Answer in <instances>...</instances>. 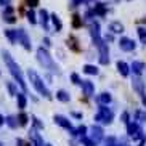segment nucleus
Here are the masks:
<instances>
[{
  "label": "nucleus",
  "instance_id": "obj_27",
  "mask_svg": "<svg viewBox=\"0 0 146 146\" xmlns=\"http://www.w3.org/2000/svg\"><path fill=\"white\" fill-rule=\"evenodd\" d=\"M82 71H84L85 74H88V76H96V74L100 72L98 68H96V66H93V64H85Z\"/></svg>",
  "mask_w": 146,
  "mask_h": 146
},
{
  "label": "nucleus",
  "instance_id": "obj_22",
  "mask_svg": "<svg viewBox=\"0 0 146 146\" xmlns=\"http://www.w3.org/2000/svg\"><path fill=\"white\" fill-rule=\"evenodd\" d=\"M93 13L95 15H98V16H104V15L108 13V8H106V5L104 3H95V7H93Z\"/></svg>",
  "mask_w": 146,
  "mask_h": 146
},
{
  "label": "nucleus",
  "instance_id": "obj_40",
  "mask_svg": "<svg viewBox=\"0 0 146 146\" xmlns=\"http://www.w3.org/2000/svg\"><path fill=\"white\" fill-rule=\"evenodd\" d=\"M27 7H31V8H34V7H37L39 5V0H26Z\"/></svg>",
  "mask_w": 146,
  "mask_h": 146
},
{
  "label": "nucleus",
  "instance_id": "obj_45",
  "mask_svg": "<svg viewBox=\"0 0 146 146\" xmlns=\"http://www.w3.org/2000/svg\"><path fill=\"white\" fill-rule=\"evenodd\" d=\"M141 103H143V106H146V95L141 96Z\"/></svg>",
  "mask_w": 146,
  "mask_h": 146
},
{
  "label": "nucleus",
  "instance_id": "obj_43",
  "mask_svg": "<svg viewBox=\"0 0 146 146\" xmlns=\"http://www.w3.org/2000/svg\"><path fill=\"white\" fill-rule=\"evenodd\" d=\"M43 45H45V47H50V45H52V42H50V39H48V37H45V39H43Z\"/></svg>",
  "mask_w": 146,
  "mask_h": 146
},
{
  "label": "nucleus",
  "instance_id": "obj_25",
  "mask_svg": "<svg viewBox=\"0 0 146 146\" xmlns=\"http://www.w3.org/2000/svg\"><path fill=\"white\" fill-rule=\"evenodd\" d=\"M132 85H133V88H135L138 93L141 95V96L145 95V90H143V80H141L140 77H135V79H133V84H132Z\"/></svg>",
  "mask_w": 146,
  "mask_h": 146
},
{
  "label": "nucleus",
  "instance_id": "obj_14",
  "mask_svg": "<svg viewBox=\"0 0 146 146\" xmlns=\"http://www.w3.org/2000/svg\"><path fill=\"white\" fill-rule=\"evenodd\" d=\"M145 69H146V64L143 63V61H133L132 66H130V71H132L135 76H140Z\"/></svg>",
  "mask_w": 146,
  "mask_h": 146
},
{
  "label": "nucleus",
  "instance_id": "obj_29",
  "mask_svg": "<svg viewBox=\"0 0 146 146\" xmlns=\"http://www.w3.org/2000/svg\"><path fill=\"white\" fill-rule=\"evenodd\" d=\"M18 122H19V127H26L27 122H29V116L24 111H21L18 114Z\"/></svg>",
  "mask_w": 146,
  "mask_h": 146
},
{
  "label": "nucleus",
  "instance_id": "obj_49",
  "mask_svg": "<svg viewBox=\"0 0 146 146\" xmlns=\"http://www.w3.org/2000/svg\"><path fill=\"white\" fill-rule=\"evenodd\" d=\"M0 146H3V145H2V143H0Z\"/></svg>",
  "mask_w": 146,
  "mask_h": 146
},
{
  "label": "nucleus",
  "instance_id": "obj_9",
  "mask_svg": "<svg viewBox=\"0 0 146 146\" xmlns=\"http://www.w3.org/2000/svg\"><path fill=\"white\" fill-rule=\"evenodd\" d=\"M90 35H92V40H93V43L96 45V47H100V45L103 43V40H101V34H100V24L98 23H92Z\"/></svg>",
  "mask_w": 146,
  "mask_h": 146
},
{
  "label": "nucleus",
  "instance_id": "obj_42",
  "mask_svg": "<svg viewBox=\"0 0 146 146\" xmlns=\"http://www.w3.org/2000/svg\"><path fill=\"white\" fill-rule=\"evenodd\" d=\"M71 116L76 117V119H82V112H71Z\"/></svg>",
  "mask_w": 146,
  "mask_h": 146
},
{
  "label": "nucleus",
  "instance_id": "obj_12",
  "mask_svg": "<svg viewBox=\"0 0 146 146\" xmlns=\"http://www.w3.org/2000/svg\"><path fill=\"white\" fill-rule=\"evenodd\" d=\"M29 137H31V143H32V146H45V145H43L42 137H40V133H37V130H35L34 127L31 129Z\"/></svg>",
  "mask_w": 146,
  "mask_h": 146
},
{
  "label": "nucleus",
  "instance_id": "obj_24",
  "mask_svg": "<svg viewBox=\"0 0 146 146\" xmlns=\"http://www.w3.org/2000/svg\"><path fill=\"white\" fill-rule=\"evenodd\" d=\"M66 43H68V47L72 50V52H80V47L77 45V39L76 37H68V40H66Z\"/></svg>",
  "mask_w": 146,
  "mask_h": 146
},
{
  "label": "nucleus",
  "instance_id": "obj_17",
  "mask_svg": "<svg viewBox=\"0 0 146 146\" xmlns=\"http://www.w3.org/2000/svg\"><path fill=\"white\" fill-rule=\"evenodd\" d=\"M3 19H5L7 23H10V24L16 23V18H15V15H13V8H11L10 5L5 8V11H3Z\"/></svg>",
  "mask_w": 146,
  "mask_h": 146
},
{
  "label": "nucleus",
  "instance_id": "obj_11",
  "mask_svg": "<svg viewBox=\"0 0 146 146\" xmlns=\"http://www.w3.org/2000/svg\"><path fill=\"white\" fill-rule=\"evenodd\" d=\"M98 50H100V63L103 66L109 64V48H108V45L103 42L98 47Z\"/></svg>",
  "mask_w": 146,
  "mask_h": 146
},
{
  "label": "nucleus",
  "instance_id": "obj_35",
  "mask_svg": "<svg viewBox=\"0 0 146 146\" xmlns=\"http://www.w3.org/2000/svg\"><path fill=\"white\" fill-rule=\"evenodd\" d=\"M138 35H140L141 43H145V45H146V29H145V27H138Z\"/></svg>",
  "mask_w": 146,
  "mask_h": 146
},
{
  "label": "nucleus",
  "instance_id": "obj_10",
  "mask_svg": "<svg viewBox=\"0 0 146 146\" xmlns=\"http://www.w3.org/2000/svg\"><path fill=\"white\" fill-rule=\"evenodd\" d=\"M119 48L122 52H133L137 48V43L133 42L132 39H129V37H122L119 40Z\"/></svg>",
  "mask_w": 146,
  "mask_h": 146
},
{
  "label": "nucleus",
  "instance_id": "obj_6",
  "mask_svg": "<svg viewBox=\"0 0 146 146\" xmlns=\"http://www.w3.org/2000/svg\"><path fill=\"white\" fill-rule=\"evenodd\" d=\"M127 133H129V137L132 138L133 141H138L140 138L145 137V132H143L141 125L138 124L137 120H133V122H129V124H127Z\"/></svg>",
  "mask_w": 146,
  "mask_h": 146
},
{
  "label": "nucleus",
  "instance_id": "obj_18",
  "mask_svg": "<svg viewBox=\"0 0 146 146\" xmlns=\"http://www.w3.org/2000/svg\"><path fill=\"white\" fill-rule=\"evenodd\" d=\"M109 31H111L112 34H122L124 32V24L119 21H112L109 24Z\"/></svg>",
  "mask_w": 146,
  "mask_h": 146
},
{
  "label": "nucleus",
  "instance_id": "obj_20",
  "mask_svg": "<svg viewBox=\"0 0 146 146\" xmlns=\"http://www.w3.org/2000/svg\"><path fill=\"white\" fill-rule=\"evenodd\" d=\"M39 16H40V24L48 31V29H50V27H48V21L52 19V18H48V11H47V10H40Z\"/></svg>",
  "mask_w": 146,
  "mask_h": 146
},
{
  "label": "nucleus",
  "instance_id": "obj_48",
  "mask_svg": "<svg viewBox=\"0 0 146 146\" xmlns=\"http://www.w3.org/2000/svg\"><path fill=\"white\" fill-rule=\"evenodd\" d=\"M45 146H53V145H50V143H45Z\"/></svg>",
  "mask_w": 146,
  "mask_h": 146
},
{
  "label": "nucleus",
  "instance_id": "obj_30",
  "mask_svg": "<svg viewBox=\"0 0 146 146\" xmlns=\"http://www.w3.org/2000/svg\"><path fill=\"white\" fill-rule=\"evenodd\" d=\"M79 141H80L82 146H98L90 137H88V135H84V137H80V138H79Z\"/></svg>",
  "mask_w": 146,
  "mask_h": 146
},
{
  "label": "nucleus",
  "instance_id": "obj_1",
  "mask_svg": "<svg viewBox=\"0 0 146 146\" xmlns=\"http://www.w3.org/2000/svg\"><path fill=\"white\" fill-rule=\"evenodd\" d=\"M2 56H3V61L5 64H7V68H8L10 74L13 76V79L16 80V84L19 87H21L23 92H27V85H26V80H24V76H23V71L21 68L18 66V63L11 58V55H10V52H7V50H3L2 52Z\"/></svg>",
  "mask_w": 146,
  "mask_h": 146
},
{
  "label": "nucleus",
  "instance_id": "obj_50",
  "mask_svg": "<svg viewBox=\"0 0 146 146\" xmlns=\"http://www.w3.org/2000/svg\"><path fill=\"white\" fill-rule=\"evenodd\" d=\"M125 146H129V145H125Z\"/></svg>",
  "mask_w": 146,
  "mask_h": 146
},
{
  "label": "nucleus",
  "instance_id": "obj_8",
  "mask_svg": "<svg viewBox=\"0 0 146 146\" xmlns=\"http://www.w3.org/2000/svg\"><path fill=\"white\" fill-rule=\"evenodd\" d=\"M16 35H18V43H21L23 47H24V50L31 52L32 43H31V39H29V35H27L26 31H24V29H18L16 31Z\"/></svg>",
  "mask_w": 146,
  "mask_h": 146
},
{
  "label": "nucleus",
  "instance_id": "obj_32",
  "mask_svg": "<svg viewBox=\"0 0 146 146\" xmlns=\"http://www.w3.org/2000/svg\"><path fill=\"white\" fill-rule=\"evenodd\" d=\"M31 119H32V125H34L35 130H43V122L39 119V117H37V116H32Z\"/></svg>",
  "mask_w": 146,
  "mask_h": 146
},
{
  "label": "nucleus",
  "instance_id": "obj_31",
  "mask_svg": "<svg viewBox=\"0 0 146 146\" xmlns=\"http://www.w3.org/2000/svg\"><path fill=\"white\" fill-rule=\"evenodd\" d=\"M135 120H137L138 124H145L146 122V111H141V109L135 111Z\"/></svg>",
  "mask_w": 146,
  "mask_h": 146
},
{
  "label": "nucleus",
  "instance_id": "obj_5",
  "mask_svg": "<svg viewBox=\"0 0 146 146\" xmlns=\"http://www.w3.org/2000/svg\"><path fill=\"white\" fill-rule=\"evenodd\" d=\"M53 122H55L56 125L63 127L64 130H68V132L71 133V137H72V138H77V129H74L72 124H71V120H69L68 117L61 116V114H56V116L53 117Z\"/></svg>",
  "mask_w": 146,
  "mask_h": 146
},
{
  "label": "nucleus",
  "instance_id": "obj_44",
  "mask_svg": "<svg viewBox=\"0 0 146 146\" xmlns=\"http://www.w3.org/2000/svg\"><path fill=\"white\" fill-rule=\"evenodd\" d=\"M3 124H5V117L2 116V114H0V127H2V125H3Z\"/></svg>",
  "mask_w": 146,
  "mask_h": 146
},
{
  "label": "nucleus",
  "instance_id": "obj_41",
  "mask_svg": "<svg viewBox=\"0 0 146 146\" xmlns=\"http://www.w3.org/2000/svg\"><path fill=\"white\" fill-rule=\"evenodd\" d=\"M138 146H146V135L143 138H140V140H138Z\"/></svg>",
  "mask_w": 146,
  "mask_h": 146
},
{
  "label": "nucleus",
  "instance_id": "obj_13",
  "mask_svg": "<svg viewBox=\"0 0 146 146\" xmlns=\"http://www.w3.org/2000/svg\"><path fill=\"white\" fill-rule=\"evenodd\" d=\"M80 85H82V92H84L85 96H92L95 93V85L92 80H82Z\"/></svg>",
  "mask_w": 146,
  "mask_h": 146
},
{
  "label": "nucleus",
  "instance_id": "obj_19",
  "mask_svg": "<svg viewBox=\"0 0 146 146\" xmlns=\"http://www.w3.org/2000/svg\"><path fill=\"white\" fill-rule=\"evenodd\" d=\"M5 124L8 125L10 129H18L19 127V122H18V116H7L5 117Z\"/></svg>",
  "mask_w": 146,
  "mask_h": 146
},
{
  "label": "nucleus",
  "instance_id": "obj_26",
  "mask_svg": "<svg viewBox=\"0 0 146 146\" xmlns=\"http://www.w3.org/2000/svg\"><path fill=\"white\" fill-rule=\"evenodd\" d=\"M5 37H7V39H8L11 43H16L18 42L16 31H13V29H5Z\"/></svg>",
  "mask_w": 146,
  "mask_h": 146
},
{
  "label": "nucleus",
  "instance_id": "obj_34",
  "mask_svg": "<svg viewBox=\"0 0 146 146\" xmlns=\"http://www.w3.org/2000/svg\"><path fill=\"white\" fill-rule=\"evenodd\" d=\"M72 27H76V29L82 27V18L79 15H74L72 16Z\"/></svg>",
  "mask_w": 146,
  "mask_h": 146
},
{
  "label": "nucleus",
  "instance_id": "obj_39",
  "mask_svg": "<svg viewBox=\"0 0 146 146\" xmlns=\"http://www.w3.org/2000/svg\"><path fill=\"white\" fill-rule=\"evenodd\" d=\"M27 21H29L31 24H35V23H37V18H35V13L32 11V10H31L29 13H27Z\"/></svg>",
  "mask_w": 146,
  "mask_h": 146
},
{
  "label": "nucleus",
  "instance_id": "obj_33",
  "mask_svg": "<svg viewBox=\"0 0 146 146\" xmlns=\"http://www.w3.org/2000/svg\"><path fill=\"white\" fill-rule=\"evenodd\" d=\"M7 88H8L10 96H16L18 95V88H16V85H15L13 82H7Z\"/></svg>",
  "mask_w": 146,
  "mask_h": 146
},
{
  "label": "nucleus",
  "instance_id": "obj_7",
  "mask_svg": "<svg viewBox=\"0 0 146 146\" xmlns=\"http://www.w3.org/2000/svg\"><path fill=\"white\" fill-rule=\"evenodd\" d=\"M87 135H88V137H90L96 145H100V143L104 140V130H103V127L98 125V124L92 125L90 129H88V133H87Z\"/></svg>",
  "mask_w": 146,
  "mask_h": 146
},
{
  "label": "nucleus",
  "instance_id": "obj_36",
  "mask_svg": "<svg viewBox=\"0 0 146 146\" xmlns=\"http://www.w3.org/2000/svg\"><path fill=\"white\" fill-rule=\"evenodd\" d=\"M87 132H88V129H87L85 125H79V127H77V138L87 135Z\"/></svg>",
  "mask_w": 146,
  "mask_h": 146
},
{
  "label": "nucleus",
  "instance_id": "obj_37",
  "mask_svg": "<svg viewBox=\"0 0 146 146\" xmlns=\"http://www.w3.org/2000/svg\"><path fill=\"white\" fill-rule=\"evenodd\" d=\"M120 122H122V124H125V125L130 122V114L127 111H124L122 114H120Z\"/></svg>",
  "mask_w": 146,
  "mask_h": 146
},
{
  "label": "nucleus",
  "instance_id": "obj_2",
  "mask_svg": "<svg viewBox=\"0 0 146 146\" xmlns=\"http://www.w3.org/2000/svg\"><path fill=\"white\" fill-rule=\"evenodd\" d=\"M27 77H29L32 87L37 90V93H39V95H42L43 98H47V100H52V98H53V96H52V92L48 90V87L45 85L43 79L40 77L37 72H35L34 69H29V71H27Z\"/></svg>",
  "mask_w": 146,
  "mask_h": 146
},
{
  "label": "nucleus",
  "instance_id": "obj_15",
  "mask_svg": "<svg viewBox=\"0 0 146 146\" xmlns=\"http://www.w3.org/2000/svg\"><path fill=\"white\" fill-rule=\"evenodd\" d=\"M96 101H98L100 104H104V106H108V104L112 101V96H111V93L103 92V93H100L98 96H96Z\"/></svg>",
  "mask_w": 146,
  "mask_h": 146
},
{
  "label": "nucleus",
  "instance_id": "obj_47",
  "mask_svg": "<svg viewBox=\"0 0 146 146\" xmlns=\"http://www.w3.org/2000/svg\"><path fill=\"white\" fill-rule=\"evenodd\" d=\"M24 146H32V143H24Z\"/></svg>",
  "mask_w": 146,
  "mask_h": 146
},
{
  "label": "nucleus",
  "instance_id": "obj_3",
  "mask_svg": "<svg viewBox=\"0 0 146 146\" xmlns=\"http://www.w3.org/2000/svg\"><path fill=\"white\" fill-rule=\"evenodd\" d=\"M37 61H39V63L45 69H50V71H53V72H56V71H58V66H56V63L53 61L52 55L48 53L47 48L40 47L39 50H37Z\"/></svg>",
  "mask_w": 146,
  "mask_h": 146
},
{
  "label": "nucleus",
  "instance_id": "obj_4",
  "mask_svg": "<svg viewBox=\"0 0 146 146\" xmlns=\"http://www.w3.org/2000/svg\"><path fill=\"white\" fill-rule=\"evenodd\" d=\"M112 120H114V112H112L108 106L100 104L98 112L95 114V122L103 124V125H109V124H112Z\"/></svg>",
  "mask_w": 146,
  "mask_h": 146
},
{
  "label": "nucleus",
  "instance_id": "obj_46",
  "mask_svg": "<svg viewBox=\"0 0 146 146\" xmlns=\"http://www.w3.org/2000/svg\"><path fill=\"white\" fill-rule=\"evenodd\" d=\"M109 146H125V145H117V143H114V145H109Z\"/></svg>",
  "mask_w": 146,
  "mask_h": 146
},
{
  "label": "nucleus",
  "instance_id": "obj_16",
  "mask_svg": "<svg viewBox=\"0 0 146 146\" xmlns=\"http://www.w3.org/2000/svg\"><path fill=\"white\" fill-rule=\"evenodd\" d=\"M117 71H119V74L122 77H127L130 74V66L127 63H124V61H117Z\"/></svg>",
  "mask_w": 146,
  "mask_h": 146
},
{
  "label": "nucleus",
  "instance_id": "obj_21",
  "mask_svg": "<svg viewBox=\"0 0 146 146\" xmlns=\"http://www.w3.org/2000/svg\"><path fill=\"white\" fill-rule=\"evenodd\" d=\"M16 103H18V108L24 111V108L27 106V98H26V93H18L16 95Z\"/></svg>",
  "mask_w": 146,
  "mask_h": 146
},
{
  "label": "nucleus",
  "instance_id": "obj_38",
  "mask_svg": "<svg viewBox=\"0 0 146 146\" xmlns=\"http://www.w3.org/2000/svg\"><path fill=\"white\" fill-rule=\"evenodd\" d=\"M71 80H72V84H74V85H80V84H82L80 77H79V74H76V72H72V74H71Z\"/></svg>",
  "mask_w": 146,
  "mask_h": 146
},
{
  "label": "nucleus",
  "instance_id": "obj_23",
  "mask_svg": "<svg viewBox=\"0 0 146 146\" xmlns=\"http://www.w3.org/2000/svg\"><path fill=\"white\" fill-rule=\"evenodd\" d=\"M56 100H58V101H61V103H69L71 95H69L66 90H58V92H56Z\"/></svg>",
  "mask_w": 146,
  "mask_h": 146
},
{
  "label": "nucleus",
  "instance_id": "obj_28",
  "mask_svg": "<svg viewBox=\"0 0 146 146\" xmlns=\"http://www.w3.org/2000/svg\"><path fill=\"white\" fill-rule=\"evenodd\" d=\"M50 18H52V23H53V26H55V31L56 32H60V31L63 29V23H61V19L58 18V15L55 13V15H52Z\"/></svg>",
  "mask_w": 146,
  "mask_h": 146
}]
</instances>
